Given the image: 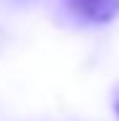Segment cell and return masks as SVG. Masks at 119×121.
Here are the masks:
<instances>
[{
    "instance_id": "obj_1",
    "label": "cell",
    "mask_w": 119,
    "mask_h": 121,
    "mask_svg": "<svg viewBox=\"0 0 119 121\" xmlns=\"http://www.w3.org/2000/svg\"><path fill=\"white\" fill-rule=\"evenodd\" d=\"M64 3L74 17L92 25H104L114 20L119 13V0H64Z\"/></svg>"
},
{
    "instance_id": "obj_2",
    "label": "cell",
    "mask_w": 119,
    "mask_h": 121,
    "mask_svg": "<svg viewBox=\"0 0 119 121\" xmlns=\"http://www.w3.org/2000/svg\"><path fill=\"white\" fill-rule=\"evenodd\" d=\"M114 111H117V116H119V99H117V104H114Z\"/></svg>"
}]
</instances>
